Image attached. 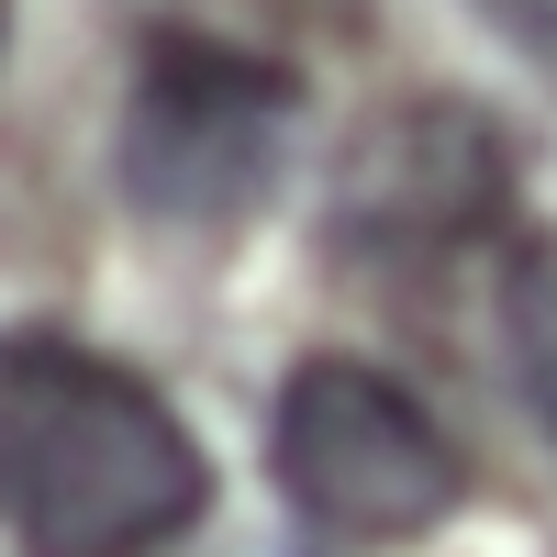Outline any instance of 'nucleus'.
I'll list each match as a JSON object with an SVG mask.
<instances>
[{
	"mask_svg": "<svg viewBox=\"0 0 557 557\" xmlns=\"http://www.w3.org/2000/svg\"><path fill=\"white\" fill-rule=\"evenodd\" d=\"M212 513V457L134 368L0 335V524L23 557H168Z\"/></svg>",
	"mask_w": 557,
	"mask_h": 557,
	"instance_id": "obj_1",
	"label": "nucleus"
},
{
	"mask_svg": "<svg viewBox=\"0 0 557 557\" xmlns=\"http://www.w3.org/2000/svg\"><path fill=\"white\" fill-rule=\"evenodd\" d=\"M301 146V67L246 34H146L123 89V201L157 223H235Z\"/></svg>",
	"mask_w": 557,
	"mask_h": 557,
	"instance_id": "obj_2",
	"label": "nucleus"
},
{
	"mask_svg": "<svg viewBox=\"0 0 557 557\" xmlns=\"http://www.w3.org/2000/svg\"><path fill=\"white\" fill-rule=\"evenodd\" d=\"M268 469L323 535H357V546L435 535L457 513V491H469L457 435L368 357H301L290 380H278Z\"/></svg>",
	"mask_w": 557,
	"mask_h": 557,
	"instance_id": "obj_3",
	"label": "nucleus"
},
{
	"mask_svg": "<svg viewBox=\"0 0 557 557\" xmlns=\"http://www.w3.org/2000/svg\"><path fill=\"white\" fill-rule=\"evenodd\" d=\"M513 223V134L457 89L380 101L335 157V257L424 278Z\"/></svg>",
	"mask_w": 557,
	"mask_h": 557,
	"instance_id": "obj_4",
	"label": "nucleus"
},
{
	"mask_svg": "<svg viewBox=\"0 0 557 557\" xmlns=\"http://www.w3.org/2000/svg\"><path fill=\"white\" fill-rule=\"evenodd\" d=\"M502 357H513L524 412L557 435V235L502 246Z\"/></svg>",
	"mask_w": 557,
	"mask_h": 557,
	"instance_id": "obj_5",
	"label": "nucleus"
},
{
	"mask_svg": "<svg viewBox=\"0 0 557 557\" xmlns=\"http://www.w3.org/2000/svg\"><path fill=\"white\" fill-rule=\"evenodd\" d=\"M0 23H12V0H0Z\"/></svg>",
	"mask_w": 557,
	"mask_h": 557,
	"instance_id": "obj_6",
	"label": "nucleus"
}]
</instances>
